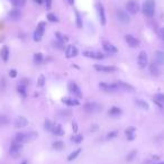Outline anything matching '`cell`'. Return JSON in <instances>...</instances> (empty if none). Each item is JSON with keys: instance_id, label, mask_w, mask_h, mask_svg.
Masks as SVG:
<instances>
[{"instance_id": "38", "label": "cell", "mask_w": 164, "mask_h": 164, "mask_svg": "<svg viewBox=\"0 0 164 164\" xmlns=\"http://www.w3.org/2000/svg\"><path fill=\"white\" fill-rule=\"evenodd\" d=\"M46 18H47L48 20H50V21H52V23H57V21H59L57 17L55 16V15H54L53 13H47Z\"/></svg>"}, {"instance_id": "3", "label": "cell", "mask_w": 164, "mask_h": 164, "mask_svg": "<svg viewBox=\"0 0 164 164\" xmlns=\"http://www.w3.org/2000/svg\"><path fill=\"white\" fill-rule=\"evenodd\" d=\"M45 28H46V24L44 23V21L38 23L36 29L34 32V40L35 42H40L42 40V37H43L44 33H45Z\"/></svg>"}, {"instance_id": "2", "label": "cell", "mask_w": 164, "mask_h": 164, "mask_svg": "<svg viewBox=\"0 0 164 164\" xmlns=\"http://www.w3.org/2000/svg\"><path fill=\"white\" fill-rule=\"evenodd\" d=\"M21 150H23V144L20 143H17V142H11L9 147V154L10 156H13V158H17L21 153Z\"/></svg>"}, {"instance_id": "49", "label": "cell", "mask_w": 164, "mask_h": 164, "mask_svg": "<svg viewBox=\"0 0 164 164\" xmlns=\"http://www.w3.org/2000/svg\"><path fill=\"white\" fill-rule=\"evenodd\" d=\"M1 118H2V119H0V124H1V125H5V124H6V123H7L6 117H5V116H2V117H1Z\"/></svg>"}, {"instance_id": "44", "label": "cell", "mask_w": 164, "mask_h": 164, "mask_svg": "<svg viewBox=\"0 0 164 164\" xmlns=\"http://www.w3.org/2000/svg\"><path fill=\"white\" fill-rule=\"evenodd\" d=\"M44 2H45V6H46L47 10H50L52 8V0H44Z\"/></svg>"}, {"instance_id": "21", "label": "cell", "mask_w": 164, "mask_h": 164, "mask_svg": "<svg viewBox=\"0 0 164 164\" xmlns=\"http://www.w3.org/2000/svg\"><path fill=\"white\" fill-rule=\"evenodd\" d=\"M9 56H10V52H9V48L8 46H3L0 51V57H1V60L3 62H8L9 60Z\"/></svg>"}, {"instance_id": "40", "label": "cell", "mask_w": 164, "mask_h": 164, "mask_svg": "<svg viewBox=\"0 0 164 164\" xmlns=\"http://www.w3.org/2000/svg\"><path fill=\"white\" fill-rule=\"evenodd\" d=\"M53 45L54 47H56V48H59V50H64L65 48V44L62 43V42H59V40H56V42H53Z\"/></svg>"}, {"instance_id": "13", "label": "cell", "mask_w": 164, "mask_h": 164, "mask_svg": "<svg viewBox=\"0 0 164 164\" xmlns=\"http://www.w3.org/2000/svg\"><path fill=\"white\" fill-rule=\"evenodd\" d=\"M125 40H126V43H127L131 47H133V48H136V47H138L139 45H141L139 40L136 38L135 36H133V35H129V34L125 36Z\"/></svg>"}, {"instance_id": "29", "label": "cell", "mask_w": 164, "mask_h": 164, "mask_svg": "<svg viewBox=\"0 0 164 164\" xmlns=\"http://www.w3.org/2000/svg\"><path fill=\"white\" fill-rule=\"evenodd\" d=\"M75 24H77L78 28H82V26H83L82 16H81L80 13H79V11H77V10H75Z\"/></svg>"}, {"instance_id": "1", "label": "cell", "mask_w": 164, "mask_h": 164, "mask_svg": "<svg viewBox=\"0 0 164 164\" xmlns=\"http://www.w3.org/2000/svg\"><path fill=\"white\" fill-rule=\"evenodd\" d=\"M142 11L144 16L152 18L155 15V0H145L142 7Z\"/></svg>"}, {"instance_id": "36", "label": "cell", "mask_w": 164, "mask_h": 164, "mask_svg": "<svg viewBox=\"0 0 164 164\" xmlns=\"http://www.w3.org/2000/svg\"><path fill=\"white\" fill-rule=\"evenodd\" d=\"M10 1H11V5L17 8H20L26 3V0H10Z\"/></svg>"}, {"instance_id": "23", "label": "cell", "mask_w": 164, "mask_h": 164, "mask_svg": "<svg viewBox=\"0 0 164 164\" xmlns=\"http://www.w3.org/2000/svg\"><path fill=\"white\" fill-rule=\"evenodd\" d=\"M17 91H18V93L23 98H25L27 96V84L24 83V82H20L18 84V87H17Z\"/></svg>"}, {"instance_id": "9", "label": "cell", "mask_w": 164, "mask_h": 164, "mask_svg": "<svg viewBox=\"0 0 164 164\" xmlns=\"http://www.w3.org/2000/svg\"><path fill=\"white\" fill-rule=\"evenodd\" d=\"M96 8H97V13H98V17H99V20H100V24L102 26H105L107 24V18H106V13H105V8L101 3H97L96 5Z\"/></svg>"}, {"instance_id": "24", "label": "cell", "mask_w": 164, "mask_h": 164, "mask_svg": "<svg viewBox=\"0 0 164 164\" xmlns=\"http://www.w3.org/2000/svg\"><path fill=\"white\" fill-rule=\"evenodd\" d=\"M13 142H17V143H20V144H24L26 143V134L24 133H17L13 138Z\"/></svg>"}, {"instance_id": "8", "label": "cell", "mask_w": 164, "mask_h": 164, "mask_svg": "<svg viewBox=\"0 0 164 164\" xmlns=\"http://www.w3.org/2000/svg\"><path fill=\"white\" fill-rule=\"evenodd\" d=\"M126 9H127V13L135 15V13H137L139 11V5L137 3L136 0H129L126 3Z\"/></svg>"}, {"instance_id": "52", "label": "cell", "mask_w": 164, "mask_h": 164, "mask_svg": "<svg viewBox=\"0 0 164 164\" xmlns=\"http://www.w3.org/2000/svg\"><path fill=\"white\" fill-rule=\"evenodd\" d=\"M20 164H27V161H23Z\"/></svg>"}, {"instance_id": "39", "label": "cell", "mask_w": 164, "mask_h": 164, "mask_svg": "<svg viewBox=\"0 0 164 164\" xmlns=\"http://www.w3.org/2000/svg\"><path fill=\"white\" fill-rule=\"evenodd\" d=\"M45 82H46V79H45V77H44L43 74H42V75H40L38 80H37V86H38V87H43L44 84H45Z\"/></svg>"}, {"instance_id": "18", "label": "cell", "mask_w": 164, "mask_h": 164, "mask_svg": "<svg viewBox=\"0 0 164 164\" xmlns=\"http://www.w3.org/2000/svg\"><path fill=\"white\" fill-rule=\"evenodd\" d=\"M154 62L158 65H164V52L156 51L154 53Z\"/></svg>"}, {"instance_id": "16", "label": "cell", "mask_w": 164, "mask_h": 164, "mask_svg": "<svg viewBox=\"0 0 164 164\" xmlns=\"http://www.w3.org/2000/svg\"><path fill=\"white\" fill-rule=\"evenodd\" d=\"M27 125H28V120H27L26 118L23 117V116H19V117H17L13 121V126L16 128H23V127H26Z\"/></svg>"}, {"instance_id": "48", "label": "cell", "mask_w": 164, "mask_h": 164, "mask_svg": "<svg viewBox=\"0 0 164 164\" xmlns=\"http://www.w3.org/2000/svg\"><path fill=\"white\" fill-rule=\"evenodd\" d=\"M72 129H73L74 133H77V132H78V125H77V123H75V121H73V123H72Z\"/></svg>"}, {"instance_id": "51", "label": "cell", "mask_w": 164, "mask_h": 164, "mask_svg": "<svg viewBox=\"0 0 164 164\" xmlns=\"http://www.w3.org/2000/svg\"><path fill=\"white\" fill-rule=\"evenodd\" d=\"M67 2L69 3V5H71V6H73V3H74V0H67Z\"/></svg>"}, {"instance_id": "22", "label": "cell", "mask_w": 164, "mask_h": 164, "mask_svg": "<svg viewBox=\"0 0 164 164\" xmlns=\"http://www.w3.org/2000/svg\"><path fill=\"white\" fill-rule=\"evenodd\" d=\"M8 16L10 17V19L13 20H18L20 18V16H21V13H20L19 9H17V8H15V9H11L8 13Z\"/></svg>"}, {"instance_id": "11", "label": "cell", "mask_w": 164, "mask_h": 164, "mask_svg": "<svg viewBox=\"0 0 164 164\" xmlns=\"http://www.w3.org/2000/svg\"><path fill=\"white\" fill-rule=\"evenodd\" d=\"M83 55L86 57H89V59H93V60H102L105 59V55L100 52H97V51H84Z\"/></svg>"}, {"instance_id": "33", "label": "cell", "mask_w": 164, "mask_h": 164, "mask_svg": "<svg viewBox=\"0 0 164 164\" xmlns=\"http://www.w3.org/2000/svg\"><path fill=\"white\" fill-rule=\"evenodd\" d=\"M80 153H81V148H77L75 151L72 152V153H71V154L67 156V161H70V162L73 161L74 158H77L78 156H79V154H80Z\"/></svg>"}, {"instance_id": "17", "label": "cell", "mask_w": 164, "mask_h": 164, "mask_svg": "<svg viewBox=\"0 0 164 164\" xmlns=\"http://www.w3.org/2000/svg\"><path fill=\"white\" fill-rule=\"evenodd\" d=\"M116 83L118 84V87L120 89V91H127V92H133L135 91V88L131 84H128L127 82H123V81H117Z\"/></svg>"}, {"instance_id": "28", "label": "cell", "mask_w": 164, "mask_h": 164, "mask_svg": "<svg viewBox=\"0 0 164 164\" xmlns=\"http://www.w3.org/2000/svg\"><path fill=\"white\" fill-rule=\"evenodd\" d=\"M135 131H136V128L135 127H129L126 129V132H125V134H126V136H127V138L129 139V141H133L135 138Z\"/></svg>"}, {"instance_id": "42", "label": "cell", "mask_w": 164, "mask_h": 164, "mask_svg": "<svg viewBox=\"0 0 164 164\" xmlns=\"http://www.w3.org/2000/svg\"><path fill=\"white\" fill-rule=\"evenodd\" d=\"M136 154H137V153H136V151L131 152V153L127 155V158H126V161H127V162H132L133 160H134L135 156H136Z\"/></svg>"}, {"instance_id": "53", "label": "cell", "mask_w": 164, "mask_h": 164, "mask_svg": "<svg viewBox=\"0 0 164 164\" xmlns=\"http://www.w3.org/2000/svg\"><path fill=\"white\" fill-rule=\"evenodd\" d=\"M156 164H164V161H162V162H158Z\"/></svg>"}, {"instance_id": "6", "label": "cell", "mask_w": 164, "mask_h": 164, "mask_svg": "<svg viewBox=\"0 0 164 164\" xmlns=\"http://www.w3.org/2000/svg\"><path fill=\"white\" fill-rule=\"evenodd\" d=\"M67 90L70 91L74 97L82 98V91H81L80 87H79L77 83H74V82H69V84H67Z\"/></svg>"}, {"instance_id": "15", "label": "cell", "mask_w": 164, "mask_h": 164, "mask_svg": "<svg viewBox=\"0 0 164 164\" xmlns=\"http://www.w3.org/2000/svg\"><path fill=\"white\" fill-rule=\"evenodd\" d=\"M102 48H104L108 54H116L118 52V48L115 46L114 44H111L110 42L104 40L102 42Z\"/></svg>"}, {"instance_id": "45", "label": "cell", "mask_w": 164, "mask_h": 164, "mask_svg": "<svg viewBox=\"0 0 164 164\" xmlns=\"http://www.w3.org/2000/svg\"><path fill=\"white\" fill-rule=\"evenodd\" d=\"M158 36H160V38H161L162 40H164V27L158 30Z\"/></svg>"}, {"instance_id": "31", "label": "cell", "mask_w": 164, "mask_h": 164, "mask_svg": "<svg viewBox=\"0 0 164 164\" xmlns=\"http://www.w3.org/2000/svg\"><path fill=\"white\" fill-rule=\"evenodd\" d=\"M55 37H56V40L62 42V43H64V44L69 40V37H67L65 35H63V34H61L60 32H56V33H55Z\"/></svg>"}, {"instance_id": "26", "label": "cell", "mask_w": 164, "mask_h": 164, "mask_svg": "<svg viewBox=\"0 0 164 164\" xmlns=\"http://www.w3.org/2000/svg\"><path fill=\"white\" fill-rule=\"evenodd\" d=\"M108 115L111 117H118L121 115V109L119 107H111L108 111Z\"/></svg>"}, {"instance_id": "25", "label": "cell", "mask_w": 164, "mask_h": 164, "mask_svg": "<svg viewBox=\"0 0 164 164\" xmlns=\"http://www.w3.org/2000/svg\"><path fill=\"white\" fill-rule=\"evenodd\" d=\"M52 133H53L54 135H56V136H62V135H64L63 128H62V126H61L60 124H54L53 125Z\"/></svg>"}, {"instance_id": "30", "label": "cell", "mask_w": 164, "mask_h": 164, "mask_svg": "<svg viewBox=\"0 0 164 164\" xmlns=\"http://www.w3.org/2000/svg\"><path fill=\"white\" fill-rule=\"evenodd\" d=\"M33 60H34V63H36V64L43 63V61H44L43 54H42V53H35V54H34Z\"/></svg>"}, {"instance_id": "27", "label": "cell", "mask_w": 164, "mask_h": 164, "mask_svg": "<svg viewBox=\"0 0 164 164\" xmlns=\"http://www.w3.org/2000/svg\"><path fill=\"white\" fill-rule=\"evenodd\" d=\"M135 104H136V106H138L139 108H142V109H145V110H148V109H150V106H148V104L145 100L136 99V100H135Z\"/></svg>"}, {"instance_id": "10", "label": "cell", "mask_w": 164, "mask_h": 164, "mask_svg": "<svg viewBox=\"0 0 164 164\" xmlns=\"http://www.w3.org/2000/svg\"><path fill=\"white\" fill-rule=\"evenodd\" d=\"M83 108L87 113H91V114L98 113V111L101 110V106L97 104V102H87V104H84Z\"/></svg>"}, {"instance_id": "19", "label": "cell", "mask_w": 164, "mask_h": 164, "mask_svg": "<svg viewBox=\"0 0 164 164\" xmlns=\"http://www.w3.org/2000/svg\"><path fill=\"white\" fill-rule=\"evenodd\" d=\"M63 104H65L69 107H77V106H80V101L78 99H74V98H63L62 99Z\"/></svg>"}, {"instance_id": "20", "label": "cell", "mask_w": 164, "mask_h": 164, "mask_svg": "<svg viewBox=\"0 0 164 164\" xmlns=\"http://www.w3.org/2000/svg\"><path fill=\"white\" fill-rule=\"evenodd\" d=\"M160 67V65H158V64L153 61V62L150 64V67H148V69H150V73H151L152 75H154V77H158L160 73H161V71H160V67Z\"/></svg>"}, {"instance_id": "32", "label": "cell", "mask_w": 164, "mask_h": 164, "mask_svg": "<svg viewBox=\"0 0 164 164\" xmlns=\"http://www.w3.org/2000/svg\"><path fill=\"white\" fill-rule=\"evenodd\" d=\"M38 134H37L36 132H28L26 133V142H32L34 139H36Z\"/></svg>"}, {"instance_id": "47", "label": "cell", "mask_w": 164, "mask_h": 164, "mask_svg": "<svg viewBox=\"0 0 164 164\" xmlns=\"http://www.w3.org/2000/svg\"><path fill=\"white\" fill-rule=\"evenodd\" d=\"M153 101H154V104L156 105V106H158V107H160V108H162V109H163V108H164V105L162 104V102H160V101H158V100H155V99H154V100H153Z\"/></svg>"}, {"instance_id": "35", "label": "cell", "mask_w": 164, "mask_h": 164, "mask_svg": "<svg viewBox=\"0 0 164 164\" xmlns=\"http://www.w3.org/2000/svg\"><path fill=\"white\" fill-rule=\"evenodd\" d=\"M52 147L54 148V150H63L64 148V143L63 142H61V141H56V142H54L53 144H52Z\"/></svg>"}, {"instance_id": "7", "label": "cell", "mask_w": 164, "mask_h": 164, "mask_svg": "<svg viewBox=\"0 0 164 164\" xmlns=\"http://www.w3.org/2000/svg\"><path fill=\"white\" fill-rule=\"evenodd\" d=\"M116 16H117L118 21H120L121 24H128L131 21V17L127 13V11H125L123 9H118L116 11Z\"/></svg>"}, {"instance_id": "46", "label": "cell", "mask_w": 164, "mask_h": 164, "mask_svg": "<svg viewBox=\"0 0 164 164\" xmlns=\"http://www.w3.org/2000/svg\"><path fill=\"white\" fill-rule=\"evenodd\" d=\"M9 75H10V78H16L17 77V71L16 70H10L9 71Z\"/></svg>"}, {"instance_id": "34", "label": "cell", "mask_w": 164, "mask_h": 164, "mask_svg": "<svg viewBox=\"0 0 164 164\" xmlns=\"http://www.w3.org/2000/svg\"><path fill=\"white\" fill-rule=\"evenodd\" d=\"M71 141L73 142V143H75V144H80L81 142L83 141V136L80 135V134H77V135H74V136L71 137Z\"/></svg>"}, {"instance_id": "12", "label": "cell", "mask_w": 164, "mask_h": 164, "mask_svg": "<svg viewBox=\"0 0 164 164\" xmlns=\"http://www.w3.org/2000/svg\"><path fill=\"white\" fill-rule=\"evenodd\" d=\"M93 67L94 70L99 71V72H104V73H111V72H116L117 71V67H111V65H99V64H96Z\"/></svg>"}, {"instance_id": "50", "label": "cell", "mask_w": 164, "mask_h": 164, "mask_svg": "<svg viewBox=\"0 0 164 164\" xmlns=\"http://www.w3.org/2000/svg\"><path fill=\"white\" fill-rule=\"evenodd\" d=\"M34 2L37 3V5H42V3H43V0H34Z\"/></svg>"}, {"instance_id": "37", "label": "cell", "mask_w": 164, "mask_h": 164, "mask_svg": "<svg viewBox=\"0 0 164 164\" xmlns=\"http://www.w3.org/2000/svg\"><path fill=\"white\" fill-rule=\"evenodd\" d=\"M53 125H54V124L52 123V121L47 119V120L44 121V129H45V131H47V132H52Z\"/></svg>"}, {"instance_id": "5", "label": "cell", "mask_w": 164, "mask_h": 164, "mask_svg": "<svg viewBox=\"0 0 164 164\" xmlns=\"http://www.w3.org/2000/svg\"><path fill=\"white\" fill-rule=\"evenodd\" d=\"M137 63H138V67H141V69H145V67H147L148 56H147V53L145 51L139 52V54H138L137 56Z\"/></svg>"}, {"instance_id": "41", "label": "cell", "mask_w": 164, "mask_h": 164, "mask_svg": "<svg viewBox=\"0 0 164 164\" xmlns=\"http://www.w3.org/2000/svg\"><path fill=\"white\" fill-rule=\"evenodd\" d=\"M116 136H118V132L117 131H113V132H109L107 134V139H113V138H115Z\"/></svg>"}, {"instance_id": "43", "label": "cell", "mask_w": 164, "mask_h": 164, "mask_svg": "<svg viewBox=\"0 0 164 164\" xmlns=\"http://www.w3.org/2000/svg\"><path fill=\"white\" fill-rule=\"evenodd\" d=\"M154 99L155 100H158L160 102L164 105V93H156L154 96Z\"/></svg>"}, {"instance_id": "14", "label": "cell", "mask_w": 164, "mask_h": 164, "mask_svg": "<svg viewBox=\"0 0 164 164\" xmlns=\"http://www.w3.org/2000/svg\"><path fill=\"white\" fill-rule=\"evenodd\" d=\"M79 54V51H78L77 46L74 45H67V48H65V57L67 59H72V57L78 56Z\"/></svg>"}, {"instance_id": "4", "label": "cell", "mask_w": 164, "mask_h": 164, "mask_svg": "<svg viewBox=\"0 0 164 164\" xmlns=\"http://www.w3.org/2000/svg\"><path fill=\"white\" fill-rule=\"evenodd\" d=\"M99 87L100 89H102L104 91L106 92H118V91H120L119 87H118V84L115 82V83H106V82H101L99 84Z\"/></svg>"}]
</instances>
